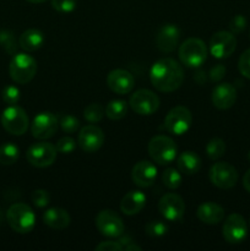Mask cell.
<instances>
[{"label":"cell","mask_w":250,"mask_h":251,"mask_svg":"<svg viewBox=\"0 0 250 251\" xmlns=\"http://www.w3.org/2000/svg\"><path fill=\"white\" fill-rule=\"evenodd\" d=\"M150 80L157 91L171 93L178 90L183 83L184 70L174 59H159L150 70Z\"/></svg>","instance_id":"1"},{"label":"cell","mask_w":250,"mask_h":251,"mask_svg":"<svg viewBox=\"0 0 250 251\" xmlns=\"http://www.w3.org/2000/svg\"><path fill=\"white\" fill-rule=\"evenodd\" d=\"M6 220L14 232L27 234L36 226V215L28 205L24 202L14 203L6 212Z\"/></svg>","instance_id":"2"},{"label":"cell","mask_w":250,"mask_h":251,"mask_svg":"<svg viewBox=\"0 0 250 251\" xmlns=\"http://www.w3.org/2000/svg\"><path fill=\"white\" fill-rule=\"evenodd\" d=\"M37 73V61L27 53H16L9 65L10 77L14 82L25 85L33 80Z\"/></svg>","instance_id":"3"},{"label":"cell","mask_w":250,"mask_h":251,"mask_svg":"<svg viewBox=\"0 0 250 251\" xmlns=\"http://www.w3.org/2000/svg\"><path fill=\"white\" fill-rule=\"evenodd\" d=\"M208 49L205 42L200 38L191 37L180 44L178 50L179 59L188 68H199L207 59Z\"/></svg>","instance_id":"4"},{"label":"cell","mask_w":250,"mask_h":251,"mask_svg":"<svg viewBox=\"0 0 250 251\" xmlns=\"http://www.w3.org/2000/svg\"><path fill=\"white\" fill-rule=\"evenodd\" d=\"M147 151L154 163L166 166V164H171L176 158L178 147L171 137L166 135H157L150 140Z\"/></svg>","instance_id":"5"},{"label":"cell","mask_w":250,"mask_h":251,"mask_svg":"<svg viewBox=\"0 0 250 251\" xmlns=\"http://www.w3.org/2000/svg\"><path fill=\"white\" fill-rule=\"evenodd\" d=\"M1 125L9 134L21 136L26 134L29 126V119L25 109L19 105H9L1 114Z\"/></svg>","instance_id":"6"},{"label":"cell","mask_w":250,"mask_h":251,"mask_svg":"<svg viewBox=\"0 0 250 251\" xmlns=\"http://www.w3.org/2000/svg\"><path fill=\"white\" fill-rule=\"evenodd\" d=\"M56 154H58V151H56L55 145L50 142L39 141L32 144L28 147L26 152V158L28 163L36 168H47L55 162Z\"/></svg>","instance_id":"7"},{"label":"cell","mask_w":250,"mask_h":251,"mask_svg":"<svg viewBox=\"0 0 250 251\" xmlns=\"http://www.w3.org/2000/svg\"><path fill=\"white\" fill-rule=\"evenodd\" d=\"M193 124V114L184 105L172 108L164 119V127L171 134L180 136L189 131Z\"/></svg>","instance_id":"8"},{"label":"cell","mask_w":250,"mask_h":251,"mask_svg":"<svg viewBox=\"0 0 250 251\" xmlns=\"http://www.w3.org/2000/svg\"><path fill=\"white\" fill-rule=\"evenodd\" d=\"M208 178L210 181L218 189L228 190L235 186L238 183V171L235 167L228 162H217L213 164L208 172Z\"/></svg>","instance_id":"9"},{"label":"cell","mask_w":250,"mask_h":251,"mask_svg":"<svg viewBox=\"0 0 250 251\" xmlns=\"http://www.w3.org/2000/svg\"><path fill=\"white\" fill-rule=\"evenodd\" d=\"M96 227L100 234L107 238H119L125 232L123 220L112 210H102L97 213Z\"/></svg>","instance_id":"10"},{"label":"cell","mask_w":250,"mask_h":251,"mask_svg":"<svg viewBox=\"0 0 250 251\" xmlns=\"http://www.w3.org/2000/svg\"><path fill=\"white\" fill-rule=\"evenodd\" d=\"M161 100L159 97L152 91L141 88L135 91L129 100V105L136 114L139 115H152L158 110Z\"/></svg>","instance_id":"11"},{"label":"cell","mask_w":250,"mask_h":251,"mask_svg":"<svg viewBox=\"0 0 250 251\" xmlns=\"http://www.w3.org/2000/svg\"><path fill=\"white\" fill-rule=\"evenodd\" d=\"M237 48V38L230 31H218L211 37L208 50L216 59H227Z\"/></svg>","instance_id":"12"},{"label":"cell","mask_w":250,"mask_h":251,"mask_svg":"<svg viewBox=\"0 0 250 251\" xmlns=\"http://www.w3.org/2000/svg\"><path fill=\"white\" fill-rule=\"evenodd\" d=\"M222 235L229 244H240L248 237L247 221L239 213H232L223 223Z\"/></svg>","instance_id":"13"},{"label":"cell","mask_w":250,"mask_h":251,"mask_svg":"<svg viewBox=\"0 0 250 251\" xmlns=\"http://www.w3.org/2000/svg\"><path fill=\"white\" fill-rule=\"evenodd\" d=\"M59 120L51 112H42L34 117L31 125L32 136L38 140L53 137L58 131Z\"/></svg>","instance_id":"14"},{"label":"cell","mask_w":250,"mask_h":251,"mask_svg":"<svg viewBox=\"0 0 250 251\" xmlns=\"http://www.w3.org/2000/svg\"><path fill=\"white\" fill-rule=\"evenodd\" d=\"M158 211L162 217L169 222H178L185 212V203L179 195L174 193L166 194L158 202Z\"/></svg>","instance_id":"15"},{"label":"cell","mask_w":250,"mask_h":251,"mask_svg":"<svg viewBox=\"0 0 250 251\" xmlns=\"http://www.w3.org/2000/svg\"><path fill=\"white\" fill-rule=\"evenodd\" d=\"M103 144H104V132L97 125H86L78 132L77 145L83 152L93 153L98 151Z\"/></svg>","instance_id":"16"},{"label":"cell","mask_w":250,"mask_h":251,"mask_svg":"<svg viewBox=\"0 0 250 251\" xmlns=\"http://www.w3.org/2000/svg\"><path fill=\"white\" fill-rule=\"evenodd\" d=\"M107 85L117 95H127L135 86V78L131 73L124 69L112 70L107 76Z\"/></svg>","instance_id":"17"},{"label":"cell","mask_w":250,"mask_h":251,"mask_svg":"<svg viewBox=\"0 0 250 251\" xmlns=\"http://www.w3.org/2000/svg\"><path fill=\"white\" fill-rule=\"evenodd\" d=\"M179 39H180V29H179V27L174 24H166L157 32V48L162 53H172L178 47Z\"/></svg>","instance_id":"18"},{"label":"cell","mask_w":250,"mask_h":251,"mask_svg":"<svg viewBox=\"0 0 250 251\" xmlns=\"http://www.w3.org/2000/svg\"><path fill=\"white\" fill-rule=\"evenodd\" d=\"M157 179V168L152 162L140 161L132 167L131 180L140 188H150Z\"/></svg>","instance_id":"19"},{"label":"cell","mask_w":250,"mask_h":251,"mask_svg":"<svg viewBox=\"0 0 250 251\" xmlns=\"http://www.w3.org/2000/svg\"><path fill=\"white\" fill-rule=\"evenodd\" d=\"M212 104L220 110H227L234 105L237 100V90L228 82L220 83L216 86L211 96Z\"/></svg>","instance_id":"20"},{"label":"cell","mask_w":250,"mask_h":251,"mask_svg":"<svg viewBox=\"0 0 250 251\" xmlns=\"http://www.w3.org/2000/svg\"><path fill=\"white\" fill-rule=\"evenodd\" d=\"M146 205V195L140 190H131L123 196L120 210L124 215L134 216L144 210Z\"/></svg>","instance_id":"21"},{"label":"cell","mask_w":250,"mask_h":251,"mask_svg":"<svg viewBox=\"0 0 250 251\" xmlns=\"http://www.w3.org/2000/svg\"><path fill=\"white\" fill-rule=\"evenodd\" d=\"M43 222L51 229L63 230L70 226L71 217L64 208L51 207L43 213Z\"/></svg>","instance_id":"22"},{"label":"cell","mask_w":250,"mask_h":251,"mask_svg":"<svg viewBox=\"0 0 250 251\" xmlns=\"http://www.w3.org/2000/svg\"><path fill=\"white\" fill-rule=\"evenodd\" d=\"M198 218L205 225H217L225 217V208L216 202H207L201 203L196 211Z\"/></svg>","instance_id":"23"},{"label":"cell","mask_w":250,"mask_h":251,"mask_svg":"<svg viewBox=\"0 0 250 251\" xmlns=\"http://www.w3.org/2000/svg\"><path fill=\"white\" fill-rule=\"evenodd\" d=\"M44 34L42 31L37 28H28L19 38L20 48L24 49L25 51H36L41 49V47L44 44Z\"/></svg>","instance_id":"24"},{"label":"cell","mask_w":250,"mask_h":251,"mask_svg":"<svg viewBox=\"0 0 250 251\" xmlns=\"http://www.w3.org/2000/svg\"><path fill=\"white\" fill-rule=\"evenodd\" d=\"M176 166L180 173L185 176H193L196 174L201 168V158L196 152L184 151L176 159Z\"/></svg>","instance_id":"25"},{"label":"cell","mask_w":250,"mask_h":251,"mask_svg":"<svg viewBox=\"0 0 250 251\" xmlns=\"http://www.w3.org/2000/svg\"><path fill=\"white\" fill-rule=\"evenodd\" d=\"M20 158V149L12 142H5L0 146V163L11 166Z\"/></svg>","instance_id":"26"},{"label":"cell","mask_w":250,"mask_h":251,"mask_svg":"<svg viewBox=\"0 0 250 251\" xmlns=\"http://www.w3.org/2000/svg\"><path fill=\"white\" fill-rule=\"evenodd\" d=\"M105 117L110 120H120L126 115L127 103L123 100H113L107 104Z\"/></svg>","instance_id":"27"},{"label":"cell","mask_w":250,"mask_h":251,"mask_svg":"<svg viewBox=\"0 0 250 251\" xmlns=\"http://www.w3.org/2000/svg\"><path fill=\"white\" fill-rule=\"evenodd\" d=\"M225 142L220 137H213L206 145V154L212 161H217L225 154Z\"/></svg>","instance_id":"28"},{"label":"cell","mask_w":250,"mask_h":251,"mask_svg":"<svg viewBox=\"0 0 250 251\" xmlns=\"http://www.w3.org/2000/svg\"><path fill=\"white\" fill-rule=\"evenodd\" d=\"M162 181H163L164 186L171 190H175L181 185L183 181V176H181L180 171L174 168H167L162 174Z\"/></svg>","instance_id":"29"},{"label":"cell","mask_w":250,"mask_h":251,"mask_svg":"<svg viewBox=\"0 0 250 251\" xmlns=\"http://www.w3.org/2000/svg\"><path fill=\"white\" fill-rule=\"evenodd\" d=\"M105 114V109L100 103H91L83 110V117L91 124L100 123Z\"/></svg>","instance_id":"30"},{"label":"cell","mask_w":250,"mask_h":251,"mask_svg":"<svg viewBox=\"0 0 250 251\" xmlns=\"http://www.w3.org/2000/svg\"><path fill=\"white\" fill-rule=\"evenodd\" d=\"M145 232L149 237L151 238H161L167 234L168 232V227L162 221H150L146 226H145Z\"/></svg>","instance_id":"31"},{"label":"cell","mask_w":250,"mask_h":251,"mask_svg":"<svg viewBox=\"0 0 250 251\" xmlns=\"http://www.w3.org/2000/svg\"><path fill=\"white\" fill-rule=\"evenodd\" d=\"M1 98L6 104H17L20 102V98H21V92H20L19 87H16V86L9 85L6 87H4V90H2Z\"/></svg>","instance_id":"32"},{"label":"cell","mask_w":250,"mask_h":251,"mask_svg":"<svg viewBox=\"0 0 250 251\" xmlns=\"http://www.w3.org/2000/svg\"><path fill=\"white\" fill-rule=\"evenodd\" d=\"M59 125H60L61 130L64 132H66V134H74V132H76L80 129V120L76 117H74V115L66 114L61 118Z\"/></svg>","instance_id":"33"},{"label":"cell","mask_w":250,"mask_h":251,"mask_svg":"<svg viewBox=\"0 0 250 251\" xmlns=\"http://www.w3.org/2000/svg\"><path fill=\"white\" fill-rule=\"evenodd\" d=\"M0 46L9 54H14L17 48L14 34L9 31H0Z\"/></svg>","instance_id":"34"},{"label":"cell","mask_w":250,"mask_h":251,"mask_svg":"<svg viewBox=\"0 0 250 251\" xmlns=\"http://www.w3.org/2000/svg\"><path fill=\"white\" fill-rule=\"evenodd\" d=\"M55 147H56V151H58V153L69 154V153H71V152L75 151L76 141L73 139V137L64 136V137H61V139L58 140Z\"/></svg>","instance_id":"35"},{"label":"cell","mask_w":250,"mask_h":251,"mask_svg":"<svg viewBox=\"0 0 250 251\" xmlns=\"http://www.w3.org/2000/svg\"><path fill=\"white\" fill-rule=\"evenodd\" d=\"M31 199L33 205L39 208L46 207V206H48L49 202H50V195H49L48 191L44 190V189H37V190H34L33 193H32Z\"/></svg>","instance_id":"36"},{"label":"cell","mask_w":250,"mask_h":251,"mask_svg":"<svg viewBox=\"0 0 250 251\" xmlns=\"http://www.w3.org/2000/svg\"><path fill=\"white\" fill-rule=\"evenodd\" d=\"M76 0H51V6L54 10L63 14H69L76 9Z\"/></svg>","instance_id":"37"},{"label":"cell","mask_w":250,"mask_h":251,"mask_svg":"<svg viewBox=\"0 0 250 251\" xmlns=\"http://www.w3.org/2000/svg\"><path fill=\"white\" fill-rule=\"evenodd\" d=\"M238 69L244 77L250 78V49H247L240 55L239 61H238Z\"/></svg>","instance_id":"38"},{"label":"cell","mask_w":250,"mask_h":251,"mask_svg":"<svg viewBox=\"0 0 250 251\" xmlns=\"http://www.w3.org/2000/svg\"><path fill=\"white\" fill-rule=\"evenodd\" d=\"M247 24H248V21H247V19H245V16H243V15H235V16L233 17L229 22L230 32L234 34L240 33V32H243L245 29Z\"/></svg>","instance_id":"39"},{"label":"cell","mask_w":250,"mask_h":251,"mask_svg":"<svg viewBox=\"0 0 250 251\" xmlns=\"http://www.w3.org/2000/svg\"><path fill=\"white\" fill-rule=\"evenodd\" d=\"M97 251H122L123 245L119 242H114V240H107V242H100V244L96 247Z\"/></svg>","instance_id":"40"},{"label":"cell","mask_w":250,"mask_h":251,"mask_svg":"<svg viewBox=\"0 0 250 251\" xmlns=\"http://www.w3.org/2000/svg\"><path fill=\"white\" fill-rule=\"evenodd\" d=\"M225 74V68L223 65H216L215 68L211 69L210 71V77L211 80L215 81V82H218L220 80H222L223 76Z\"/></svg>","instance_id":"41"},{"label":"cell","mask_w":250,"mask_h":251,"mask_svg":"<svg viewBox=\"0 0 250 251\" xmlns=\"http://www.w3.org/2000/svg\"><path fill=\"white\" fill-rule=\"evenodd\" d=\"M243 185H244L245 190L248 193H250V169L244 174V178H243Z\"/></svg>","instance_id":"42"},{"label":"cell","mask_w":250,"mask_h":251,"mask_svg":"<svg viewBox=\"0 0 250 251\" xmlns=\"http://www.w3.org/2000/svg\"><path fill=\"white\" fill-rule=\"evenodd\" d=\"M124 250H126V251H131V250L141 251L142 248L139 247V245H137V244H135V242H132V243H130V244H127L126 247L124 248Z\"/></svg>","instance_id":"43"},{"label":"cell","mask_w":250,"mask_h":251,"mask_svg":"<svg viewBox=\"0 0 250 251\" xmlns=\"http://www.w3.org/2000/svg\"><path fill=\"white\" fill-rule=\"evenodd\" d=\"M28 2H32V4H42V2L47 1V0H27Z\"/></svg>","instance_id":"44"},{"label":"cell","mask_w":250,"mask_h":251,"mask_svg":"<svg viewBox=\"0 0 250 251\" xmlns=\"http://www.w3.org/2000/svg\"><path fill=\"white\" fill-rule=\"evenodd\" d=\"M248 159H249V161H250V151H249V153H248Z\"/></svg>","instance_id":"45"}]
</instances>
